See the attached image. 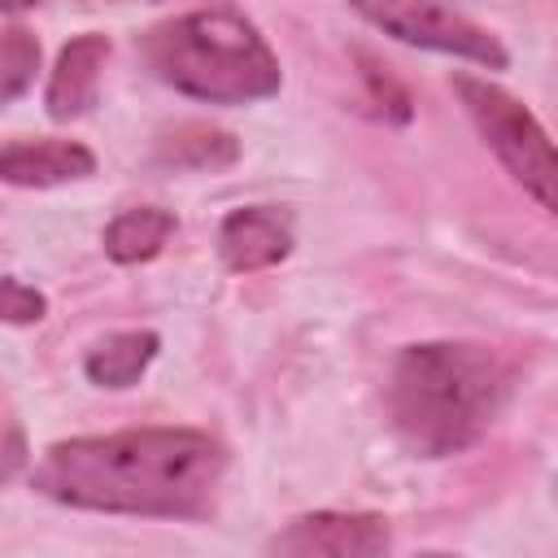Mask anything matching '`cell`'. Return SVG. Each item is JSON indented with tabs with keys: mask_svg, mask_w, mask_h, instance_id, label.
Returning a JSON list of instances; mask_svg holds the SVG:
<instances>
[{
	"mask_svg": "<svg viewBox=\"0 0 558 558\" xmlns=\"http://www.w3.org/2000/svg\"><path fill=\"white\" fill-rule=\"evenodd\" d=\"M227 453L196 427H131L57 440L31 471V488L100 514L201 519L214 510Z\"/></svg>",
	"mask_w": 558,
	"mask_h": 558,
	"instance_id": "obj_1",
	"label": "cell"
},
{
	"mask_svg": "<svg viewBox=\"0 0 558 558\" xmlns=\"http://www.w3.org/2000/svg\"><path fill=\"white\" fill-rule=\"evenodd\" d=\"M514 392V362L493 344L427 340L392 357L384 405L397 436L418 458H449L471 449L506 410Z\"/></svg>",
	"mask_w": 558,
	"mask_h": 558,
	"instance_id": "obj_2",
	"label": "cell"
},
{
	"mask_svg": "<svg viewBox=\"0 0 558 558\" xmlns=\"http://www.w3.org/2000/svg\"><path fill=\"white\" fill-rule=\"evenodd\" d=\"M144 65L174 92L209 105H248L279 92V61L235 9H196L140 35Z\"/></svg>",
	"mask_w": 558,
	"mask_h": 558,
	"instance_id": "obj_3",
	"label": "cell"
},
{
	"mask_svg": "<svg viewBox=\"0 0 558 558\" xmlns=\"http://www.w3.org/2000/svg\"><path fill=\"white\" fill-rule=\"evenodd\" d=\"M453 92L484 144L514 174V183H523V192H532L549 214H558V144L536 122V113L488 78L453 74Z\"/></svg>",
	"mask_w": 558,
	"mask_h": 558,
	"instance_id": "obj_4",
	"label": "cell"
},
{
	"mask_svg": "<svg viewBox=\"0 0 558 558\" xmlns=\"http://www.w3.org/2000/svg\"><path fill=\"white\" fill-rule=\"evenodd\" d=\"M371 26H379L384 35L414 44V48H432V52H453L466 57L475 65L488 70H506V48L475 26L466 13L449 9L445 0H349Z\"/></svg>",
	"mask_w": 558,
	"mask_h": 558,
	"instance_id": "obj_5",
	"label": "cell"
},
{
	"mask_svg": "<svg viewBox=\"0 0 558 558\" xmlns=\"http://www.w3.org/2000/svg\"><path fill=\"white\" fill-rule=\"evenodd\" d=\"M392 545L388 523L379 514H340L314 510L292 519L283 532L266 541V554L283 558H375Z\"/></svg>",
	"mask_w": 558,
	"mask_h": 558,
	"instance_id": "obj_6",
	"label": "cell"
},
{
	"mask_svg": "<svg viewBox=\"0 0 558 558\" xmlns=\"http://www.w3.org/2000/svg\"><path fill=\"white\" fill-rule=\"evenodd\" d=\"M288 253H292V222L279 209L244 205V209H231L218 227V257L235 275L266 270Z\"/></svg>",
	"mask_w": 558,
	"mask_h": 558,
	"instance_id": "obj_7",
	"label": "cell"
},
{
	"mask_svg": "<svg viewBox=\"0 0 558 558\" xmlns=\"http://www.w3.org/2000/svg\"><path fill=\"white\" fill-rule=\"evenodd\" d=\"M105 57H109L105 35H78L61 48V57L52 65V78H48V92H44V105H48L52 122H74L96 105Z\"/></svg>",
	"mask_w": 558,
	"mask_h": 558,
	"instance_id": "obj_8",
	"label": "cell"
},
{
	"mask_svg": "<svg viewBox=\"0 0 558 558\" xmlns=\"http://www.w3.org/2000/svg\"><path fill=\"white\" fill-rule=\"evenodd\" d=\"M96 157L74 140H13L0 153V179L13 187H52L70 179H87Z\"/></svg>",
	"mask_w": 558,
	"mask_h": 558,
	"instance_id": "obj_9",
	"label": "cell"
},
{
	"mask_svg": "<svg viewBox=\"0 0 558 558\" xmlns=\"http://www.w3.org/2000/svg\"><path fill=\"white\" fill-rule=\"evenodd\" d=\"M240 157V140L209 122H179L157 140L153 161L161 170H227Z\"/></svg>",
	"mask_w": 558,
	"mask_h": 558,
	"instance_id": "obj_10",
	"label": "cell"
},
{
	"mask_svg": "<svg viewBox=\"0 0 558 558\" xmlns=\"http://www.w3.org/2000/svg\"><path fill=\"white\" fill-rule=\"evenodd\" d=\"M157 349H161L157 331H113V336H105L87 353L83 371L100 388H131L148 371V362L157 357Z\"/></svg>",
	"mask_w": 558,
	"mask_h": 558,
	"instance_id": "obj_11",
	"label": "cell"
},
{
	"mask_svg": "<svg viewBox=\"0 0 558 558\" xmlns=\"http://www.w3.org/2000/svg\"><path fill=\"white\" fill-rule=\"evenodd\" d=\"M174 231V214L170 209H157V205H135V209H122L109 227H105V253L122 266H135V262H148L166 248Z\"/></svg>",
	"mask_w": 558,
	"mask_h": 558,
	"instance_id": "obj_12",
	"label": "cell"
},
{
	"mask_svg": "<svg viewBox=\"0 0 558 558\" xmlns=\"http://www.w3.org/2000/svg\"><path fill=\"white\" fill-rule=\"evenodd\" d=\"M39 70V44L31 31L22 26H4V44H0V96L4 100H17L31 78Z\"/></svg>",
	"mask_w": 558,
	"mask_h": 558,
	"instance_id": "obj_13",
	"label": "cell"
},
{
	"mask_svg": "<svg viewBox=\"0 0 558 558\" xmlns=\"http://www.w3.org/2000/svg\"><path fill=\"white\" fill-rule=\"evenodd\" d=\"M0 296H4V323H13V327L39 323V318L48 314V296H44L39 288H26L17 275H4Z\"/></svg>",
	"mask_w": 558,
	"mask_h": 558,
	"instance_id": "obj_14",
	"label": "cell"
},
{
	"mask_svg": "<svg viewBox=\"0 0 558 558\" xmlns=\"http://www.w3.org/2000/svg\"><path fill=\"white\" fill-rule=\"evenodd\" d=\"M17 462H22V432H17V423H9V453H4V475H13V471H17Z\"/></svg>",
	"mask_w": 558,
	"mask_h": 558,
	"instance_id": "obj_15",
	"label": "cell"
},
{
	"mask_svg": "<svg viewBox=\"0 0 558 558\" xmlns=\"http://www.w3.org/2000/svg\"><path fill=\"white\" fill-rule=\"evenodd\" d=\"M31 4H44V0H4V9H9V13H17V9H31Z\"/></svg>",
	"mask_w": 558,
	"mask_h": 558,
	"instance_id": "obj_16",
	"label": "cell"
},
{
	"mask_svg": "<svg viewBox=\"0 0 558 558\" xmlns=\"http://www.w3.org/2000/svg\"><path fill=\"white\" fill-rule=\"evenodd\" d=\"M87 4H135V0H87Z\"/></svg>",
	"mask_w": 558,
	"mask_h": 558,
	"instance_id": "obj_17",
	"label": "cell"
}]
</instances>
